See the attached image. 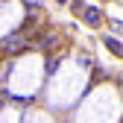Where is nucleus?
Returning <instances> with one entry per match:
<instances>
[{
    "instance_id": "2",
    "label": "nucleus",
    "mask_w": 123,
    "mask_h": 123,
    "mask_svg": "<svg viewBox=\"0 0 123 123\" xmlns=\"http://www.w3.org/2000/svg\"><path fill=\"white\" fill-rule=\"evenodd\" d=\"M44 50H56L59 47V35H50V38H44V44H41Z\"/></svg>"
},
{
    "instance_id": "3",
    "label": "nucleus",
    "mask_w": 123,
    "mask_h": 123,
    "mask_svg": "<svg viewBox=\"0 0 123 123\" xmlns=\"http://www.w3.org/2000/svg\"><path fill=\"white\" fill-rule=\"evenodd\" d=\"M105 47H109L114 56H120V41H117V38H105Z\"/></svg>"
},
{
    "instance_id": "1",
    "label": "nucleus",
    "mask_w": 123,
    "mask_h": 123,
    "mask_svg": "<svg viewBox=\"0 0 123 123\" xmlns=\"http://www.w3.org/2000/svg\"><path fill=\"white\" fill-rule=\"evenodd\" d=\"M82 21H85L88 26H100V24H103V12H100V9H85V12H82Z\"/></svg>"
}]
</instances>
